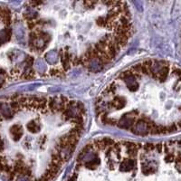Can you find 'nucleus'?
<instances>
[{
	"mask_svg": "<svg viewBox=\"0 0 181 181\" xmlns=\"http://www.w3.org/2000/svg\"><path fill=\"white\" fill-rule=\"evenodd\" d=\"M37 77H63L75 68L99 72L130 43L131 10L119 1H31L21 17Z\"/></svg>",
	"mask_w": 181,
	"mask_h": 181,
	"instance_id": "obj_1",
	"label": "nucleus"
},
{
	"mask_svg": "<svg viewBox=\"0 0 181 181\" xmlns=\"http://www.w3.org/2000/svg\"><path fill=\"white\" fill-rule=\"evenodd\" d=\"M84 104L62 94H17L0 101V174L7 181H53L85 130Z\"/></svg>",
	"mask_w": 181,
	"mask_h": 181,
	"instance_id": "obj_2",
	"label": "nucleus"
},
{
	"mask_svg": "<svg viewBox=\"0 0 181 181\" xmlns=\"http://www.w3.org/2000/svg\"><path fill=\"white\" fill-rule=\"evenodd\" d=\"M173 65L147 59L119 72L97 97L95 112L103 125L135 136L169 134L164 109H171L167 87Z\"/></svg>",
	"mask_w": 181,
	"mask_h": 181,
	"instance_id": "obj_3",
	"label": "nucleus"
}]
</instances>
